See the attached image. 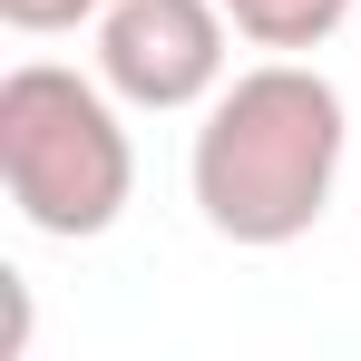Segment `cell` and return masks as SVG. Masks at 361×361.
<instances>
[{"instance_id":"obj_1","label":"cell","mask_w":361,"mask_h":361,"mask_svg":"<svg viewBox=\"0 0 361 361\" xmlns=\"http://www.w3.org/2000/svg\"><path fill=\"white\" fill-rule=\"evenodd\" d=\"M342 157H352L342 88L312 59L274 49V59L235 68L205 98V127L185 147V185H195L205 235L244 244V254H274V244H302L322 225V205L342 185Z\"/></svg>"},{"instance_id":"obj_2","label":"cell","mask_w":361,"mask_h":361,"mask_svg":"<svg viewBox=\"0 0 361 361\" xmlns=\"http://www.w3.org/2000/svg\"><path fill=\"white\" fill-rule=\"evenodd\" d=\"M127 98L98 68L20 59L0 78V185L10 215L49 244H98L137 195V147H127Z\"/></svg>"},{"instance_id":"obj_3","label":"cell","mask_w":361,"mask_h":361,"mask_svg":"<svg viewBox=\"0 0 361 361\" xmlns=\"http://www.w3.org/2000/svg\"><path fill=\"white\" fill-rule=\"evenodd\" d=\"M88 59L98 78L118 88L127 108H147V118H185V108H205L225 78H235V20H225V0H108L98 20H88Z\"/></svg>"},{"instance_id":"obj_4","label":"cell","mask_w":361,"mask_h":361,"mask_svg":"<svg viewBox=\"0 0 361 361\" xmlns=\"http://www.w3.org/2000/svg\"><path fill=\"white\" fill-rule=\"evenodd\" d=\"M361 0H225V20H235L254 49H283V59H312L342 20H352Z\"/></svg>"},{"instance_id":"obj_5","label":"cell","mask_w":361,"mask_h":361,"mask_svg":"<svg viewBox=\"0 0 361 361\" xmlns=\"http://www.w3.org/2000/svg\"><path fill=\"white\" fill-rule=\"evenodd\" d=\"M108 0H0V20L20 30V39H59V30H78V20H98Z\"/></svg>"}]
</instances>
